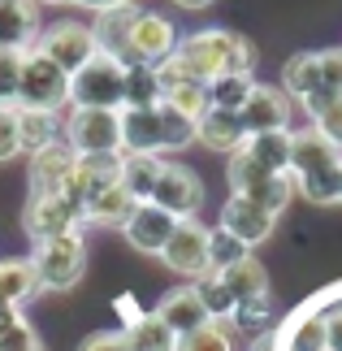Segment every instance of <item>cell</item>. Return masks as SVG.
Returning a JSON list of instances; mask_svg holds the SVG:
<instances>
[{"label":"cell","mask_w":342,"mask_h":351,"mask_svg":"<svg viewBox=\"0 0 342 351\" xmlns=\"http://www.w3.org/2000/svg\"><path fill=\"white\" fill-rule=\"evenodd\" d=\"M121 104H126V65L108 52H95L70 78V109H121Z\"/></svg>","instance_id":"6"},{"label":"cell","mask_w":342,"mask_h":351,"mask_svg":"<svg viewBox=\"0 0 342 351\" xmlns=\"http://www.w3.org/2000/svg\"><path fill=\"white\" fill-rule=\"evenodd\" d=\"M286 351H330L325 343V313H304L286 330Z\"/></svg>","instance_id":"35"},{"label":"cell","mask_w":342,"mask_h":351,"mask_svg":"<svg viewBox=\"0 0 342 351\" xmlns=\"http://www.w3.org/2000/svg\"><path fill=\"white\" fill-rule=\"evenodd\" d=\"M173 230H178V217H169L165 208H156L152 199H147V204H139V208L130 213V221L121 226L126 243H130L134 252H143V256H160Z\"/></svg>","instance_id":"14"},{"label":"cell","mask_w":342,"mask_h":351,"mask_svg":"<svg viewBox=\"0 0 342 351\" xmlns=\"http://www.w3.org/2000/svg\"><path fill=\"white\" fill-rule=\"evenodd\" d=\"M173 57L191 70V78L212 83L221 74H252L256 44L239 31H225V26H204V31H191L178 39Z\"/></svg>","instance_id":"1"},{"label":"cell","mask_w":342,"mask_h":351,"mask_svg":"<svg viewBox=\"0 0 342 351\" xmlns=\"http://www.w3.org/2000/svg\"><path fill=\"white\" fill-rule=\"evenodd\" d=\"M243 117V130L247 134H265V130H291V96L282 87H269V83H256L247 104L239 109Z\"/></svg>","instance_id":"13"},{"label":"cell","mask_w":342,"mask_h":351,"mask_svg":"<svg viewBox=\"0 0 342 351\" xmlns=\"http://www.w3.org/2000/svg\"><path fill=\"white\" fill-rule=\"evenodd\" d=\"M18 134H22V152L31 156L39 147L61 139V113H44V109H18Z\"/></svg>","instance_id":"27"},{"label":"cell","mask_w":342,"mask_h":351,"mask_svg":"<svg viewBox=\"0 0 342 351\" xmlns=\"http://www.w3.org/2000/svg\"><path fill=\"white\" fill-rule=\"evenodd\" d=\"M252 87H256L252 74H221V78H212V83H208V109H230V113H239L243 104H247Z\"/></svg>","instance_id":"33"},{"label":"cell","mask_w":342,"mask_h":351,"mask_svg":"<svg viewBox=\"0 0 342 351\" xmlns=\"http://www.w3.org/2000/svg\"><path fill=\"white\" fill-rule=\"evenodd\" d=\"M0 351H44V343H39V334L31 330V321L22 317L0 334Z\"/></svg>","instance_id":"43"},{"label":"cell","mask_w":342,"mask_h":351,"mask_svg":"<svg viewBox=\"0 0 342 351\" xmlns=\"http://www.w3.org/2000/svg\"><path fill=\"white\" fill-rule=\"evenodd\" d=\"M234 347H239V330L230 321H208L178 343V351H234Z\"/></svg>","instance_id":"34"},{"label":"cell","mask_w":342,"mask_h":351,"mask_svg":"<svg viewBox=\"0 0 342 351\" xmlns=\"http://www.w3.org/2000/svg\"><path fill=\"white\" fill-rule=\"evenodd\" d=\"M134 5H121V9H104L95 13L91 31H95V44H100V52H108V57H121V48H126V31L134 22Z\"/></svg>","instance_id":"30"},{"label":"cell","mask_w":342,"mask_h":351,"mask_svg":"<svg viewBox=\"0 0 342 351\" xmlns=\"http://www.w3.org/2000/svg\"><path fill=\"white\" fill-rule=\"evenodd\" d=\"M61 139L74 156H113L121 152V109H70L61 117Z\"/></svg>","instance_id":"7"},{"label":"cell","mask_w":342,"mask_h":351,"mask_svg":"<svg viewBox=\"0 0 342 351\" xmlns=\"http://www.w3.org/2000/svg\"><path fill=\"white\" fill-rule=\"evenodd\" d=\"M160 165L165 160L160 156H134V152H121V169H117V182L126 186V191L139 199V204H147L156 191V178H160Z\"/></svg>","instance_id":"24"},{"label":"cell","mask_w":342,"mask_h":351,"mask_svg":"<svg viewBox=\"0 0 342 351\" xmlns=\"http://www.w3.org/2000/svg\"><path fill=\"white\" fill-rule=\"evenodd\" d=\"M304 113L312 117V130L325 134L338 152H342V96H330V91H317V96L304 100Z\"/></svg>","instance_id":"31"},{"label":"cell","mask_w":342,"mask_h":351,"mask_svg":"<svg viewBox=\"0 0 342 351\" xmlns=\"http://www.w3.org/2000/svg\"><path fill=\"white\" fill-rule=\"evenodd\" d=\"M35 269V282L39 291H70L83 282L87 274V243L83 230L74 234H61V239H48V243H35V252L26 256Z\"/></svg>","instance_id":"3"},{"label":"cell","mask_w":342,"mask_h":351,"mask_svg":"<svg viewBox=\"0 0 342 351\" xmlns=\"http://www.w3.org/2000/svg\"><path fill=\"white\" fill-rule=\"evenodd\" d=\"M160 104H169V109L186 113L191 121H199L208 113V83H173L160 91Z\"/></svg>","instance_id":"36"},{"label":"cell","mask_w":342,"mask_h":351,"mask_svg":"<svg viewBox=\"0 0 342 351\" xmlns=\"http://www.w3.org/2000/svg\"><path fill=\"white\" fill-rule=\"evenodd\" d=\"M195 143H204L208 152H239L247 143V130H243V117L230 113V109H208L199 121H195Z\"/></svg>","instance_id":"21"},{"label":"cell","mask_w":342,"mask_h":351,"mask_svg":"<svg viewBox=\"0 0 342 351\" xmlns=\"http://www.w3.org/2000/svg\"><path fill=\"white\" fill-rule=\"evenodd\" d=\"M156 104H160L156 65H126V104L121 109H156Z\"/></svg>","instance_id":"32"},{"label":"cell","mask_w":342,"mask_h":351,"mask_svg":"<svg viewBox=\"0 0 342 351\" xmlns=\"http://www.w3.org/2000/svg\"><path fill=\"white\" fill-rule=\"evenodd\" d=\"M291 178L312 204H334L342 191V152L317 130H291Z\"/></svg>","instance_id":"2"},{"label":"cell","mask_w":342,"mask_h":351,"mask_svg":"<svg viewBox=\"0 0 342 351\" xmlns=\"http://www.w3.org/2000/svg\"><path fill=\"white\" fill-rule=\"evenodd\" d=\"M178 334L160 321L156 313H139V317H130V326H126V347L130 351H178Z\"/></svg>","instance_id":"25"},{"label":"cell","mask_w":342,"mask_h":351,"mask_svg":"<svg viewBox=\"0 0 342 351\" xmlns=\"http://www.w3.org/2000/svg\"><path fill=\"white\" fill-rule=\"evenodd\" d=\"M152 204L165 208L169 217H178V221H191L204 208L199 173L186 169V165H178V160H165V165H160V178H156V191H152Z\"/></svg>","instance_id":"11"},{"label":"cell","mask_w":342,"mask_h":351,"mask_svg":"<svg viewBox=\"0 0 342 351\" xmlns=\"http://www.w3.org/2000/svg\"><path fill=\"white\" fill-rule=\"evenodd\" d=\"M325 343H330V351H342V304L325 313Z\"/></svg>","instance_id":"46"},{"label":"cell","mask_w":342,"mask_h":351,"mask_svg":"<svg viewBox=\"0 0 342 351\" xmlns=\"http://www.w3.org/2000/svg\"><path fill=\"white\" fill-rule=\"evenodd\" d=\"M78 351H130V347H126V334L100 330V334H91V339L78 343Z\"/></svg>","instance_id":"45"},{"label":"cell","mask_w":342,"mask_h":351,"mask_svg":"<svg viewBox=\"0 0 342 351\" xmlns=\"http://www.w3.org/2000/svg\"><path fill=\"white\" fill-rule=\"evenodd\" d=\"M247 156L256 165H265L269 173H291V130H265V134H247Z\"/></svg>","instance_id":"26"},{"label":"cell","mask_w":342,"mask_h":351,"mask_svg":"<svg viewBox=\"0 0 342 351\" xmlns=\"http://www.w3.org/2000/svg\"><path fill=\"white\" fill-rule=\"evenodd\" d=\"M121 152H134V156H160L165 152L160 109H121Z\"/></svg>","instance_id":"20"},{"label":"cell","mask_w":342,"mask_h":351,"mask_svg":"<svg viewBox=\"0 0 342 351\" xmlns=\"http://www.w3.org/2000/svg\"><path fill=\"white\" fill-rule=\"evenodd\" d=\"M178 48V31L165 13H152V9H139L126 31V48H121V65H160L165 57H173Z\"/></svg>","instance_id":"8"},{"label":"cell","mask_w":342,"mask_h":351,"mask_svg":"<svg viewBox=\"0 0 342 351\" xmlns=\"http://www.w3.org/2000/svg\"><path fill=\"white\" fill-rule=\"evenodd\" d=\"M252 351H273V334L265 330V334H256V343H252Z\"/></svg>","instance_id":"49"},{"label":"cell","mask_w":342,"mask_h":351,"mask_svg":"<svg viewBox=\"0 0 342 351\" xmlns=\"http://www.w3.org/2000/svg\"><path fill=\"white\" fill-rule=\"evenodd\" d=\"M273 226H278V217H273V213H265L260 204H252L247 195H230L225 208H221V230L234 234L243 247L265 243V239L273 234Z\"/></svg>","instance_id":"15"},{"label":"cell","mask_w":342,"mask_h":351,"mask_svg":"<svg viewBox=\"0 0 342 351\" xmlns=\"http://www.w3.org/2000/svg\"><path fill=\"white\" fill-rule=\"evenodd\" d=\"M338 204H342V191H338Z\"/></svg>","instance_id":"51"},{"label":"cell","mask_w":342,"mask_h":351,"mask_svg":"<svg viewBox=\"0 0 342 351\" xmlns=\"http://www.w3.org/2000/svg\"><path fill=\"white\" fill-rule=\"evenodd\" d=\"M18 74H22V52L0 48V104L18 100Z\"/></svg>","instance_id":"42"},{"label":"cell","mask_w":342,"mask_h":351,"mask_svg":"<svg viewBox=\"0 0 342 351\" xmlns=\"http://www.w3.org/2000/svg\"><path fill=\"white\" fill-rule=\"evenodd\" d=\"M18 109H44V113H61L70 109V74L61 65H52L44 52L26 48L22 52V74H18Z\"/></svg>","instance_id":"5"},{"label":"cell","mask_w":342,"mask_h":351,"mask_svg":"<svg viewBox=\"0 0 342 351\" xmlns=\"http://www.w3.org/2000/svg\"><path fill=\"white\" fill-rule=\"evenodd\" d=\"M78 226H83V213H78V204L65 191H48V195L31 191V199H26V208H22V230L31 243L74 234Z\"/></svg>","instance_id":"9"},{"label":"cell","mask_w":342,"mask_h":351,"mask_svg":"<svg viewBox=\"0 0 342 351\" xmlns=\"http://www.w3.org/2000/svg\"><path fill=\"white\" fill-rule=\"evenodd\" d=\"M35 5H70V0H35Z\"/></svg>","instance_id":"50"},{"label":"cell","mask_w":342,"mask_h":351,"mask_svg":"<svg viewBox=\"0 0 342 351\" xmlns=\"http://www.w3.org/2000/svg\"><path fill=\"white\" fill-rule=\"evenodd\" d=\"M195 291H199V300H204V308H208L212 321H230V313H234V295L225 291L221 278H217V274H204L195 282Z\"/></svg>","instance_id":"39"},{"label":"cell","mask_w":342,"mask_h":351,"mask_svg":"<svg viewBox=\"0 0 342 351\" xmlns=\"http://www.w3.org/2000/svg\"><path fill=\"white\" fill-rule=\"evenodd\" d=\"M35 52H44L52 65H61V70L74 78V74L95 57V52H100V44H95V31H91V26L65 18V22H52L48 31H39Z\"/></svg>","instance_id":"10"},{"label":"cell","mask_w":342,"mask_h":351,"mask_svg":"<svg viewBox=\"0 0 342 351\" xmlns=\"http://www.w3.org/2000/svg\"><path fill=\"white\" fill-rule=\"evenodd\" d=\"M225 178H230V191L234 195H247L252 204H260L265 213H273V217H282V208L291 204V195H295L291 173H269L265 165H256V160L247 156V147L230 152Z\"/></svg>","instance_id":"4"},{"label":"cell","mask_w":342,"mask_h":351,"mask_svg":"<svg viewBox=\"0 0 342 351\" xmlns=\"http://www.w3.org/2000/svg\"><path fill=\"white\" fill-rule=\"evenodd\" d=\"M31 295H39L31 261H0V308H22Z\"/></svg>","instance_id":"28"},{"label":"cell","mask_w":342,"mask_h":351,"mask_svg":"<svg viewBox=\"0 0 342 351\" xmlns=\"http://www.w3.org/2000/svg\"><path fill=\"white\" fill-rule=\"evenodd\" d=\"M156 317L165 321L178 339H186L191 330H199V326H208V321H212L208 308H204V300H199V291H195V282H191V287L165 291V300L156 304Z\"/></svg>","instance_id":"18"},{"label":"cell","mask_w":342,"mask_h":351,"mask_svg":"<svg viewBox=\"0 0 342 351\" xmlns=\"http://www.w3.org/2000/svg\"><path fill=\"white\" fill-rule=\"evenodd\" d=\"M134 208H139V199H134L121 182H108L104 191H95L87 204H83V221H91V226H113V230H121V226L130 221Z\"/></svg>","instance_id":"22"},{"label":"cell","mask_w":342,"mask_h":351,"mask_svg":"<svg viewBox=\"0 0 342 351\" xmlns=\"http://www.w3.org/2000/svg\"><path fill=\"white\" fill-rule=\"evenodd\" d=\"M208 234L212 230H208V226H199L195 217H191V221H178V230L169 234L160 261H165L173 274L199 282L204 274H212V265H208Z\"/></svg>","instance_id":"12"},{"label":"cell","mask_w":342,"mask_h":351,"mask_svg":"<svg viewBox=\"0 0 342 351\" xmlns=\"http://www.w3.org/2000/svg\"><path fill=\"white\" fill-rule=\"evenodd\" d=\"M243 256H252V247H243V243H239L234 234H225L221 226L208 234V265H212V274H221V269L239 265Z\"/></svg>","instance_id":"40"},{"label":"cell","mask_w":342,"mask_h":351,"mask_svg":"<svg viewBox=\"0 0 342 351\" xmlns=\"http://www.w3.org/2000/svg\"><path fill=\"white\" fill-rule=\"evenodd\" d=\"M317 57H321V91L342 96V48H325Z\"/></svg>","instance_id":"44"},{"label":"cell","mask_w":342,"mask_h":351,"mask_svg":"<svg viewBox=\"0 0 342 351\" xmlns=\"http://www.w3.org/2000/svg\"><path fill=\"white\" fill-rule=\"evenodd\" d=\"M74 160H78V156H74V147L65 143V139L39 147V152H31V169H26V178H31V191H39V195L65 191V178H70Z\"/></svg>","instance_id":"17"},{"label":"cell","mask_w":342,"mask_h":351,"mask_svg":"<svg viewBox=\"0 0 342 351\" xmlns=\"http://www.w3.org/2000/svg\"><path fill=\"white\" fill-rule=\"evenodd\" d=\"M117 169H121V152H113V156H78L70 178H65V195H70L78 204V213H83V204L95 191H104L108 182H117Z\"/></svg>","instance_id":"16"},{"label":"cell","mask_w":342,"mask_h":351,"mask_svg":"<svg viewBox=\"0 0 342 351\" xmlns=\"http://www.w3.org/2000/svg\"><path fill=\"white\" fill-rule=\"evenodd\" d=\"M22 152V134H18V104H0V160H13Z\"/></svg>","instance_id":"41"},{"label":"cell","mask_w":342,"mask_h":351,"mask_svg":"<svg viewBox=\"0 0 342 351\" xmlns=\"http://www.w3.org/2000/svg\"><path fill=\"white\" fill-rule=\"evenodd\" d=\"M273 317V295H252V300H239L234 313H230V326L243 330V334H265Z\"/></svg>","instance_id":"37"},{"label":"cell","mask_w":342,"mask_h":351,"mask_svg":"<svg viewBox=\"0 0 342 351\" xmlns=\"http://www.w3.org/2000/svg\"><path fill=\"white\" fill-rule=\"evenodd\" d=\"M39 39V5L35 0H0V48L26 52Z\"/></svg>","instance_id":"19"},{"label":"cell","mask_w":342,"mask_h":351,"mask_svg":"<svg viewBox=\"0 0 342 351\" xmlns=\"http://www.w3.org/2000/svg\"><path fill=\"white\" fill-rule=\"evenodd\" d=\"M173 5H178V9H191V13H199V9H208L212 0H173Z\"/></svg>","instance_id":"48"},{"label":"cell","mask_w":342,"mask_h":351,"mask_svg":"<svg viewBox=\"0 0 342 351\" xmlns=\"http://www.w3.org/2000/svg\"><path fill=\"white\" fill-rule=\"evenodd\" d=\"M282 91L299 104L308 96H317L321 91V57L317 52H295V57L282 65Z\"/></svg>","instance_id":"23"},{"label":"cell","mask_w":342,"mask_h":351,"mask_svg":"<svg viewBox=\"0 0 342 351\" xmlns=\"http://www.w3.org/2000/svg\"><path fill=\"white\" fill-rule=\"evenodd\" d=\"M74 5H83V9H95V13H104V9H121V5H134V0H74Z\"/></svg>","instance_id":"47"},{"label":"cell","mask_w":342,"mask_h":351,"mask_svg":"<svg viewBox=\"0 0 342 351\" xmlns=\"http://www.w3.org/2000/svg\"><path fill=\"white\" fill-rule=\"evenodd\" d=\"M160 109V134H165V152H182V147L195 143V121L186 113L169 109V104H156Z\"/></svg>","instance_id":"38"},{"label":"cell","mask_w":342,"mask_h":351,"mask_svg":"<svg viewBox=\"0 0 342 351\" xmlns=\"http://www.w3.org/2000/svg\"><path fill=\"white\" fill-rule=\"evenodd\" d=\"M225 282V291L234 295V304L239 300H252V295H269V274H265V265L256 261V256H243L239 265H230L217 274Z\"/></svg>","instance_id":"29"}]
</instances>
